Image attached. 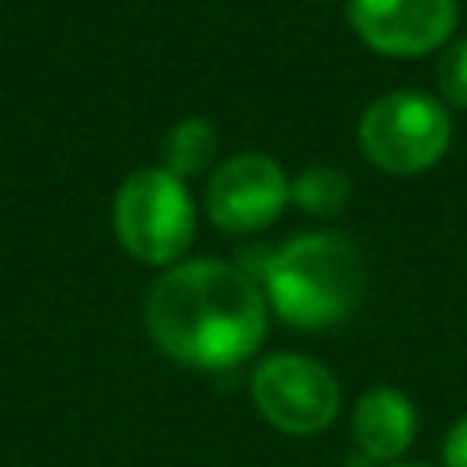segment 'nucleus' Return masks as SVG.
<instances>
[{
	"mask_svg": "<svg viewBox=\"0 0 467 467\" xmlns=\"http://www.w3.org/2000/svg\"><path fill=\"white\" fill-rule=\"evenodd\" d=\"M270 306L252 270L223 259L168 266L146 296L153 343L190 368H230L248 361L266 336Z\"/></svg>",
	"mask_w": 467,
	"mask_h": 467,
	"instance_id": "f257e3e1",
	"label": "nucleus"
},
{
	"mask_svg": "<svg viewBox=\"0 0 467 467\" xmlns=\"http://www.w3.org/2000/svg\"><path fill=\"white\" fill-rule=\"evenodd\" d=\"M365 292V259L332 230L299 234L263 263L266 306L296 328H328L354 314Z\"/></svg>",
	"mask_w": 467,
	"mask_h": 467,
	"instance_id": "f03ea898",
	"label": "nucleus"
},
{
	"mask_svg": "<svg viewBox=\"0 0 467 467\" xmlns=\"http://www.w3.org/2000/svg\"><path fill=\"white\" fill-rule=\"evenodd\" d=\"M113 234L131 259L175 266L197 234V208L186 182L168 168L131 171L113 197Z\"/></svg>",
	"mask_w": 467,
	"mask_h": 467,
	"instance_id": "7ed1b4c3",
	"label": "nucleus"
},
{
	"mask_svg": "<svg viewBox=\"0 0 467 467\" xmlns=\"http://www.w3.org/2000/svg\"><path fill=\"white\" fill-rule=\"evenodd\" d=\"M452 139V120L445 102L427 91H390L379 95L358 124L361 153L390 171V175H416L434 168Z\"/></svg>",
	"mask_w": 467,
	"mask_h": 467,
	"instance_id": "20e7f679",
	"label": "nucleus"
},
{
	"mask_svg": "<svg viewBox=\"0 0 467 467\" xmlns=\"http://www.w3.org/2000/svg\"><path fill=\"white\" fill-rule=\"evenodd\" d=\"M252 405L274 431L306 438L339 416V383L317 358L270 354L252 372Z\"/></svg>",
	"mask_w": 467,
	"mask_h": 467,
	"instance_id": "39448f33",
	"label": "nucleus"
},
{
	"mask_svg": "<svg viewBox=\"0 0 467 467\" xmlns=\"http://www.w3.org/2000/svg\"><path fill=\"white\" fill-rule=\"evenodd\" d=\"M292 201V179L270 153H237L208 179V215L226 234H252L270 226Z\"/></svg>",
	"mask_w": 467,
	"mask_h": 467,
	"instance_id": "423d86ee",
	"label": "nucleus"
},
{
	"mask_svg": "<svg viewBox=\"0 0 467 467\" xmlns=\"http://www.w3.org/2000/svg\"><path fill=\"white\" fill-rule=\"evenodd\" d=\"M347 18L368 51L420 58L456 33V0H350Z\"/></svg>",
	"mask_w": 467,
	"mask_h": 467,
	"instance_id": "0eeeda50",
	"label": "nucleus"
},
{
	"mask_svg": "<svg viewBox=\"0 0 467 467\" xmlns=\"http://www.w3.org/2000/svg\"><path fill=\"white\" fill-rule=\"evenodd\" d=\"M416 438V405L398 387H368L354 405V441L368 460L390 463Z\"/></svg>",
	"mask_w": 467,
	"mask_h": 467,
	"instance_id": "6e6552de",
	"label": "nucleus"
},
{
	"mask_svg": "<svg viewBox=\"0 0 467 467\" xmlns=\"http://www.w3.org/2000/svg\"><path fill=\"white\" fill-rule=\"evenodd\" d=\"M215 150H219V139H215V128L212 120L204 117H186L179 120L164 142H161V168H168L171 175H179L182 182L193 179V175H204L215 161Z\"/></svg>",
	"mask_w": 467,
	"mask_h": 467,
	"instance_id": "1a4fd4ad",
	"label": "nucleus"
},
{
	"mask_svg": "<svg viewBox=\"0 0 467 467\" xmlns=\"http://www.w3.org/2000/svg\"><path fill=\"white\" fill-rule=\"evenodd\" d=\"M292 201L310 215H339L350 201V179L332 164H310L292 179Z\"/></svg>",
	"mask_w": 467,
	"mask_h": 467,
	"instance_id": "9d476101",
	"label": "nucleus"
},
{
	"mask_svg": "<svg viewBox=\"0 0 467 467\" xmlns=\"http://www.w3.org/2000/svg\"><path fill=\"white\" fill-rule=\"evenodd\" d=\"M434 80L449 106L467 109V36H456L438 51Z\"/></svg>",
	"mask_w": 467,
	"mask_h": 467,
	"instance_id": "9b49d317",
	"label": "nucleus"
},
{
	"mask_svg": "<svg viewBox=\"0 0 467 467\" xmlns=\"http://www.w3.org/2000/svg\"><path fill=\"white\" fill-rule=\"evenodd\" d=\"M445 467H467V416H460L445 434Z\"/></svg>",
	"mask_w": 467,
	"mask_h": 467,
	"instance_id": "f8f14e48",
	"label": "nucleus"
},
{
	"mask_svg": "<svg viewBox=\"0 0 467 467\" xmlns=\"http://www.w3.org/2000/svg\"><path fill=\"white\" fill-rule=\"evenodd\" d=\"M390 467H427V463H390Z\"/></svg>",
	"mask_w": 467,
	"mask_h": 467,
	"instance_id": "ddd939ff",
	"label": "nucleus"
}]
</instances>
